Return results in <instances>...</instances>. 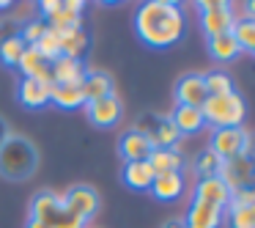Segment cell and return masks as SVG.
<instances>
[{"mask_svg": "<svg viewBox=\"0 0 255 228\" xmlns=\"http://www.w3.org/2000/svg\"><path fill=\"white\" fill-rule=\"evenodd\" d=\"M170 121L176 124V129H178L181 138H184V135H195V132H200V129L206 127L200 107H187V105H176Z\"/></svg>", "mask_w": 255, "mask_h": 228, "instance_id": "d6986e66", "label": "cell"}, {"mask_svg": "<svg viewBox=\"0 0 255 228\" xmlns=\"http://www.w3.org/2000/svg\"><path fill=\"white\" fill-rule=\"evenodd\" d=\"M25 228H50V226H44V223H39V220H28Z\"/></svg>", "mask_w": 255, "mask_h": 228, "instance_id": "d590c367", "label": "cell"}, {"mask_svg": "<svg viewBox=\"0 0 255 228\" xmlns=\"http://www.w3.org/2000/svg\"><path fill=\"white\" fill-rule=\"evenodd\" d=\"M176 105H187V107H200L209 94H206V83H203V74L200 72H187L178 77L176 83Z\"/></svg>", "mask_w": 255, "mask_h": 228, "instance_id": "30bf717a", "label": "cell"}, {"mask_svg": "<svg viewBox=\"0 0 255 228\" xmlns=\"http://www.w3.org/2000/svg\"><path fill=\"white\" fill-rule=\"evenodd\" d=\"M17 69L22 72V77H33V80H44V83H52V77H50V63H47L44 58L36 52V47H28V50L22 52V58H19Z\"/></svg>", "mask_w": 255, "mask_h": 228, "instance_id": "ffe728a7", "label": "cell"}, {"mask_svg": "<svg viewBox=\"0 0 255 228\" xmlns=\"http://www.w3.org/2000/svg\"><path fill=\"white\" fill-rule=\"evenodd\" d=\"M220 168H222V160L209 149V146H206V149H200L198 154H195V160H192V171H195V176H198V179L217 176V173H220Z\"/></svg>", "mask_w": 255, "mask_h": 228, "instance_id": "4316f807", "label": "cell"}, {"mask_svg": "<svg viewBox=\"0 0 255 228\" xmlns=\"http://www.w3.org/2000/svg\"><path fill=\"white\" fill-rule=\"evenodd\" d=\"M137 39L151 50H167L187 33V17L176 0H148L134 14Z\"/></svg>", "mask_w": 255, "mask_h": 228, "instance_id": "6da1fadb", "label": "cell"}, {"mask_svg": "<svg viewBox=\"0 0 255 228\" xmlns=\"http://www.w3.org/2000/svg\"><path fill=\"white\" fill-rule=\"evenodd\" d=\"M206 127L211 129H233L242 127L244 118H247V102L242 94H225V96H209V99L200 105Z\"/></svg>", "mask_w": 255, "mask_h": 228, "instance_id": "3957f363", "label": "cell"}, {"mask_svg": "<svg viewBox=\"0 0 255 228\" xmlns=\"http://www.w3.org/2000/svg\"><path fill=\"white\" fill-rule=\"evenodd\" d=\"M118 151H121L124 162H137V160H148L154 146H151V140L145 138L143 132L127 129V132L121 135V140H118Z\"/></svg>", "mask_w": 255, "mask_h": 228, "instance_id": "2e32d148", "label": "cell"}, {"mask_svg": "<svg viewBox=\"0 0 255 228\" xmlns=\"http://www.w3.org/2000/svg\"><path fill=\"white\" fill-rule=\"evenodd\" d=\"M61 50H63V58L83 61L85 50H88V36H85V30L77 28V30H66V33H61Z\"/></svg>", "mask_w": 255, "mask_h": 228, "instance_id": "484cf974", "label": "cell"}, {"mask_svg": "<svg viewBox=\"0 0 255 228\" xmlns=\"http://www.w3.org/2000/svg\"><path fill=\"white\" fill-rule=\"evenodd\" d=\"M162 228H187V223H184L181 217H170V220H167Z\"/></svg>", "mask_w": 255, "mask_h": 228, "instance_id": "836d02e7", "label": "cell"}, {"mask_svg": "<svg viewBox=\"0 0 255 228\" xmlns=\"http://www.w3.org/2000/svg\"><path fill=\"white\" fill-rule=\"evenodd\" d=\"M80 88H83V94H85V102L102 99V96L113 94V77L107 72H94V69H88V74H85Z\"/></svg>", "mask_w": 255, "mask_h": 228, "instance_id": "603a6c76", "label": "cell"}, {"mask_svg": "<svg viewBox=\"0 0 255 228\" xmlns=\"http://www.w3.org/2000/svg\"><path fill=\"white\" fill-rule=\"evenodd\" d=\"M231 33H233V39L239 41V50L255 55V19L253 17H236Z\"/></svg>", "mask_w": 255, "mask_h": 228, "instance_id": "d4e9b609", "label": "cell"}, {"mask_svg": "<svg viewBox=\"0 0 255 228\" xmlns=\"http://www.w3.org/2000/svg\"><path fill=\"white\" fill-rule=\"evenodd\" d=\"M250 160H253V176H255V157H250Z\"/></svg>", "mask_w": 255, "mask_h": 228, "instance_id": "f35d334b", "label": "cell"}, {"mask_svg": "<svg viewBox=\"0 0 255 228\" xmlns=\"http://www.w3.org/2000/svg\"><path fill=\"white\" fill-rule=\"evenodd\" d=\"M47 30H50V25H47L41 17H36V19H28V22L22 25V30H19L17 36L25 41V47H36V41H39L41 36L47 33Z\"/></svg>", "mask_w": 255, "mask_h": 228, "instance_id": "4dcf8cb0", "label": "cell"}, {"mask_svg": "<svg viewBox=\"0 0 255 228\" xmlns=\"http://www.w3.org/2000/svg\"><path fill=\"white\" fill-rule=\"evenodd\" d=\"M250 204H255V184L253 187H242V190H236V193H231V204H228L225 212L244 209V206H250Z\"/></svg>", "mask_w": 255, "mask_h": 228, "instance_id": "d6a6232c", "label": "cell"}, {"mask_svg": "<svg viewBox=\"0 0 255 228\" xmlns=\"http://www.w3.org/2000/svg\"><path fill=\"white\" fill-rule=\"evenodd\" d=\"M50 102L61 110H80L85 107V94L80 85H52Z\"/></svg>", "mask_w": 255, "mask_h": 228, "instance_id": "7402d4cb", "label": "cell"}, {"mask_svg": "<svg viewBox=\"0 0 255 228\" xmlns=\"http://www.w3.org/2000/svg\"><path fill=\"white\" fill-rule=\"evenodd\" d=\"M25 50L28 47H25V41L19 36H6V39L0 41V63L3 66H17Z\"/></svg>", "mask_w": 255, "mask_h": 228, "instance_id": "83f0119b", "label": "cell"}, {"mask_svg": "<svg viewBox=\"0 0 255 228\" xmlns=\"http://www.w3.org/2000/svg\"><path fill=\"white\" fill-rule=\"evenodd\" d=\"M36 52L44 58L47 63H55L58 58H63V50H61V36L55 30H47L39 41H36Z\"/></svg>", "mask_w": 255, "mask_h": 228, "instance_id": "f1b7e54d", "label": "cell"}, {"mask_svg": "<svg viewBox=\"0 0 255 228\" xmlns=\"http://www.w3.org/2000/svg\"><path fill=\"white\" fill-rule=\"evenodd\" d=\"M217 176L228 184L231 193H236V190H242V187H253V179H255L253 176V160H250L247 154H242V157H236V160L222 162Z\"/></svg>", "mask_w": 255, "mask_h": 228, "instance_id": "9c48e42d", "label": "cell"}, {"mask_svg": "<svg viewBox=\"0 0 255 228\" xmlns=\"http://www.w3.org/2000/svg\"><path fill=\"white\" fill-rule=\"evenodd\" d=\"M192 198H200V201H206V204L228 209V204H231V190H228V184L222 182L220 176L198 179V182H195V190H192Z\"/></svg>", "mask_w": 255, "mask_h": 228, "instance_id": "9a60e30c", "label": "cell"}, {"mask_svg": "<svg viewBox=\"0 0 255 228\" xmlns=\"http://www.w3.org/2000/svg\"><path fill=\"white\" fill-rule=\"evenodd\" d=\"M50 91H52V83L22 77L17 85V99H19V105L28 107V110H41V107L50 105Z\"/></svg>", "mask_w": 255, "mask_h": 228, "instance_id": "4fadbf2b", "label": "cell"}, {"mask_svg": "<svg viewBox=\"0 0 255 228\" xmlns=\"http://www.w3.org/2000/svg\"><path fill=\"white\" fill-rule=\"evenodd\" d=\"M85 113H88V121L94 127H102V129H110L121 121L124 116V105L116 94L110 96H102V99H94V102H85Z\"/></svg>", "mask_w": 255, "mask_h": 228, "instance_id": "ba28073f", "label": "cell"}, {"mask_svg": "<svg viewBox=\"0 0 255 228\" xmlns=\"http://www.w3.org/2000/svg\"><path fill=\"white\" fill-rule=\"evenodd\" d=\"M198 11H200V28L209 39L220 33H231L233 22H236L233 6L225 0H203V3H198Z\"/></svg>", "mask_w": 255, "mask_h": 228, "instance_id": "8992f818", "label": "cell"}, {"mask_svg": "<svg viewBox=\"0 0 255 228\" xmlns=\"http://www.w3.org/2000/svg\"><path fill=\"white\" fill-rule=\"evenodd\" d=\"M228 226L231 228H255V204L244 209H231L228 212Z\"/></svg>", "mask_w": 255, "mask_h": 228, "instance_id": "1f68e13d", "label": "cell"}, {"mask_svg": "<svg viewBox=\"0 0 255 228\" xmlns=\"http://www.w3.org/2000/svg\"><path fill=\"white\" fill-rule=\"evenodd\" d=\"M39 168V151L22 135H8L0 146V176L8 182H25Z\"/></svg>", "mask_w": 255, "mask_h": 228, "instance_id": "7a4b0ae2", "label": "cell"}, {"mask_svg": "<svg viewBox=\"0 0 255 228\" xmlns=\"http://www.w3.org/2000/svg\"><path fill=\"white\" fill-rule=\"evenodd\" d=\"M184 223H187V228H220L225 223V209H220L214 204H206L200 198H192Z\"/></svg>", "mask_w": 255, "mask_h": 228, "instance_id": "8fae6325", "label": "cell"}, {"mask_svg": "<svg viewBox=\"0 0 255 228\" xmlns=\"http://www.w3.org/2000/svg\"><path fill=\"white\" fill-rule=\"evenodd\" d=\"M151 193H154V198H159V201L181 198V193H184V173L181 171H176V173H156L154 184H151Z\"/></svg>", "mask_w": 255, "mask_h": 228, "instance_id": "ac0fdd59", "label": "cell"}, {"mask_svg": "<svg viewBox=\"0 0 255 228\" xmlns=\"http://www.w3.org/2000/svg\"><path fill=\"white\" fill-rule=\"evenodd\" d=\"M134 129H137V132H143L145 138L151 140V146H154V149H176V143L181 140V135H178L176 124L170 121V116L145 113Z\"/></svg>", "mask_w": 255, "mask_h": 228, "instance_id": "52a82bcc", "label": "cell"}, {"mask_svg": "<svg viewBox=\"0 0 255 228\" xmlns=\"http://www.w3.org/2000/svg\"><path fill=\"white\" fill-rule=\"evenodd\" d=\"M85 74H88V66L74 58H58L55 63H50L52 85H83Z\"/></svg>", "mask_w": 255, "mask_h": 228, "instance_id": "5bb4252c", "label": "cell"}, {"mask_svg": "<svg viewBox=\"0 0 255 228\" xmlns=\"http://www.w3.org/2000/svg\"><path fill=\"white\" fill-rule=\"evenodd\" d=\"M154 168L148 165V160H137V162H127L121 171V179L124 184H127L129 190H134V193H145V190H151V184H154Z\"/></svg>", "mask_w": 255, "mask_h": 228, "instance_id": "e0dca14e", "label": "cell"}, {"mask_svg": "<svg viewBox=\"0 0 255 228\" xmlns=\"http://www.w3.org/2000/svg\"><path fill=\"white\" fill-rule=\"evenodd\" d=\"M63 204L72 212H77V215L88 223L91 217L99 212V193H96L94 187H88V184H77V187H72L69 193H63Z\"/></svg>", "mask_w": 255, "mask_h": 228, "instance_id": "7c38bea8", "label": "cell"}, {"mask_svg": "<svg viewBox=\"0 0 255 228\" xmlns=\"http://www.w3.org/2000/svg\"><path fill=\"white\" fill-rule=\"evenodd\" d=\"M250 157H255V135H253V143H250Z\"/></svg>", "mask_w": 255, "mask_h": 228, "instance_id": "74e56055", "label": "cell"}, {"mask_svg": "<svg viewBox=\"0 0 255 228\" xmlns=\"http://www.w3.org/2000/svg\"><path fill=\"white\" fill-rule=\"evenodd\" d=\"M41 19L50 25V30H55L58 36L66 30L83 28V8L85 3L80 0H41Z\"/></svg>", "mask_w": 255, "mask_h": 228, "instance_id": "277c9868", "label": "cell"}, {"mask_svg": "<svg viewBox=\"0 0 255 228\" xmlns=\"http://www.w3.org/2000/svg\"><path fill=\"white\" fill-rule=\"evenodd\" d=\"M250 143H253V135H250L244 127L211 129V138H209V149L214 151L222 162L236 160V157H242V154L250 157Z\"/></svg>", "mask_w": 255, "mask_h": 228, "instance_id": "5b68a950", "label": "cell"}, {"mask_svg": "<svg viewBox=\"0 0 255 228\" xmlns=\"http://www.w3.org/2000/svg\"><path fill=\"white\" fill-rule=\"evenodd\" d=\"M203 83H206V94L209 96H225V94H233V80L231 74L225 72H209L203 74Z\"/></svg>", "mask_w": 255, "mask_h": 228, "instance_id": "f546056e", "label": "cell"}, {"mask_svg": "<svg viewBox=\"0 0 255 228\" xmlns=\"http://www.w3.org/2000/svg\"><path fill=\"white\" fill-rule=\"evenodd\" d=\"M206 47H209V55L220 63H231L239 58V41L233 39V33H220V36H211L206 39Z\"/></svg>", "mask_w": 255, "mask_h": 228, "instance_id": "44dd1931", "label": "cell"}, {"mask_svg": "<svg viewBox=\"0 0 255 228\" xmlns=\"http://www.w3.org/2000/svg\"><path fill=\"white\" fill-rule=\"evenodd\" d=\"M148 165L154 168V173H176L181 171L184 157L178 151V146L176 149H154L148 154Z\"/></svg>", "mask_w": 255, "mask_h": 228, "instance_id": "cb8c5ba5", "label": "cell"}, {"mask_svg": "<svg viewBox=\"0 0 255 228\" xmlns=\"http://www.w3.org/2000/svg\"><path fill=\"white\" fill-rule=\"evenodd\" d=\"M247 17L255 19V0H250V3H247Z\"/></svg>", "mask_w": 255, "mask_h": 228, "instance_id": "8d00e7d4", "label": "cell"}, {"mask_svg": "<svg viewBox=\"0 0 255 228\" xmlns=\"http://www.w3.org/2000/svg\"><path fill=\"white\" fill-rule=\"evenodd\" d=\"M8 135H11V132H8V124L3 121V118H0V146H3V140H6Z\"/></svg>", "mask_w": 255, "mask_h": 228, "instance_id": "e575fe53", "label": "cell"}]
</instances>
